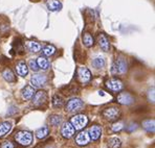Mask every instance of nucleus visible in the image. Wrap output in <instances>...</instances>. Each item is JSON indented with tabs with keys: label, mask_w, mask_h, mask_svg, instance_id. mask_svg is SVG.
<instances>
[{
	"label": "nucleus",
	"mask_w": 155,
	"mask_h": 148,
	"mask_svg": "<svg viewBox=\"0 0 155 148\" xmlns=\"http://www.w3.org/2000/svg\"><path fill=\"white\" fill-rule=\"evenodd\" d=\"M90 137L87 131H81L76 138V143L79 146H85L90 142Z\"/></svg>",
	"instance_id": "f8f14e48"
},
{
	"label": "nucleus",
	"mask_w": 155,
	"mask_h": 148,
	"mask_svg": "<svg viewBox=\"0 0 155 148\" xmlns=\"http://www.w3.org/2000/svg\"><path fill=\"white\" fill-rule=\"evenodd\" d=\"M46 6L51 12H58L62 8V3L59 0H47Z\"/></svg>",
	"instance_id": "2eb2a0df"
},
{
	"label": "nucleus",
	"mask_w": 155,
	"mask_h": 148,
	"mask_svg": "<svg viewBox=\"0 0 155 148\" xmlns=\"http://www.w3.org/2000/svg\"><path fill=\"white\" fill-rule=\"evenodd\" d=\"M97 43H99V46L101 47V49L103 51H109V49H110V42H109V39L106 37V35L100 33L97 36Z\"/></svg>",
	"instance_id": "ddd939ff"
},
{
	"label": "nucleus",
	"mask_w": 155,
	"mask_h": 148,
	"mask_svg": "<svg viewBox=\"0 0 155 148\" xmlns=\"http://www.w3.org/2000/svg\"><path fill=\"white\" fill-rule=\"evenodd\" d=\"M116 101L123 105H129L134 102V97L129 92H122L116 96Z\"/></svg>",
	"instance_id": "423d86ee"
},
{
	"label": "nucleus",
	"mask_w": 155,
	"mask_h": 148,
	"mask_svg": "<svg viewBox=\"0 0 155 148\" xmlns=\"http://www.w3.org/2000/svg\"><path fill=\"white\" fill-rule=\"evenodd\" d=\"M21 94H22L23 99L29 100V99L33 98L34 94H35V89H34V87H31V86H26V87H24L23 90L21 91Z\"/></svg>",
	"instance_id": "dca6fc26"
},
{
	"label": "nucleus",
	"mask_w": 155,
	"mask_h": 148,
	"mask_svg": "<svg viewBox=\"0 0 155 148\" xmlns=\"http://www.w3.org/2000/svg\"><path fill=\"white\" fill-rule=\"evenodd\" d=\"M28 66H29V68H31V69L33 70V71H38V70H39V67H38V65H37V62H36L35 60H31V61H29Z\"/></svg>",
	"instance_id": "7c9ffc66"
},
{
	"label": "nucleus",
	"mask_w": 155,
	"mask_h": 148,
	"mask_svg": "<svg viewBox=\"0 0 155 148\" xmlns=\"http://www.w3.org/2000/svg\"><path fill=\"white\" fill-rule=\"evenodd\" d=\"M88 122H89V120H88L87 116L84 115V114H78V115L74 116L71 118V120H70V123H71V125L74 126V128L76 131L83 129L84 127L87 126Z\"/></svg>",
	"instance_id": "f03ea898"
},
{
	"label": "nucleus",
	"mask_w": 155,
	"mask_h": 148,
	"mask_svg": "<svg viewBox=\"0 0 155 148\" xmlns=\"http://www.w3.org/2000/svg\"><path fill=\"white\" fill-rule=\"evenodd\" d=\"M154 126H155L154 119H147L145 121H143V127L146 131H150V133H154Z\"/></svg>",
	"instance_id": "4be33fe9"
},
{
	"label": "nucleus",
	"mask_w": 155,
	"mask_h": 148,
	"mask_svg": "<svg viewBox=\"0 0 155 148\" xmlns=\"http://www.w3.org/2000/svg\"><path fill=\"white\" fill-rule=\"evenodd\" d=\"M2 76L3 78L5 79L6 81L8 83H14L16 80V77H15V74L13 73V71L11 69H5L2 73Z\"/></svg>",
	"instance_id": "5701e85b"
},
{
	"label": "nucleus",
	"mask_w": 155,
	"mask_h": 148,
	"mask_svg": "<svg viewBox=\"0 0 155 148\" xmlns=\"http://www.w3.org/2000/svg\"><path fill=\"white\" fill-rule=\"evenodd\" d=\"M136 128H137V124L136 123H131L129 126H126V129L128 131H135Z\"/></svg>",
	"instance_id": "473e14b6"
},
{
	"label": "nucleus",
	"mask_w": 155,
	"mask_h": 148,
	"mask_svg": "<svg viewBox=\"0 0 155 148\" xmlns=\"http://www.w3.org/2000/svg\"><path fill=\"white\" fill-rule=\"evenodd\" d=\"M82 40H83V43L86 47H91L94 44V38L92 37L90 33H84Z\"/></svg>",
	"instance_id": "a211bd4d"
},
{
	"label": "nucleus",
	"mask_w": 155,
	"mask_h": 148,
	"mask_svg": "<svg viewBox=\"0 0 155 148\" xmlns=\"http://www.w3.org/2000/svg\"><path fill=\"white\" fill-rule=\"evenodd\" d=\"M27 48L31 52H39L41 49H42V46L40 45V43L36 42V41H29L27 42Z\"/></svg>",
	"instance_id": "412c9836"
},
{
	"label": "nucleus",
	"mask_w": 155,
	"mask_h": 148,
	"mask_svg": "<svg viewBox=\"0 0 155 148\" xmlns=\"http://www.w3.org/2000/svg\"><path fill=\"white\" fill-rule=\"evenodd\" d=\"M37 65L39 67V69H42V70H47L49 68V62L45 56H39L37 58Z\"/></svg>",
	"instance_id": "6ab92c4d"
},
{
	"label": "nucleus",
	"mask_w": 155,
	"mask_h": 148,
	"mask_svg": "<svg viewBox=\"0 0 155 148\" xmlns=\"http://www.w3.org/2000/svg\"><path fill=\"white\" fill-rule=\"evenodd\" d=\"M49 122L52 126H59V124L62 122V117L59 115H52L49 117Z\"/></svg>",
	"instance_id": "c85d7f7f"
},
{
	"label": "nucleus",
	"mask_w": 155,
	"mask_h": 148,
	"mask_svg": "<svg viewBox=\"0 0 155 148\" xmlns=\"http://www.w3.org/2000/svg\"><path fill=\"white\" fill-rule=\"evenodd\" d=\"M92 66L95 68V69H101L105 66V60L103 58H95L94 60L92 61Z\"/></svg>",
	"instance_id": "bb28decb"
},
{
	"label": "nucleus",
	"mask_w": 155,
	"mask_h": 148,
	"mask_svg": "<svg viewBox=\"0 0 155 148\" xmlns=\"http://www.w3.org/2000/svg\"><path fill=\"white\" fill-rule=\"evenodd\" d=\"M103 116L108 121H116L120 117V111L117 108H107L103 112Z\"/></svg>",
	"instance_id": "39448f33"
},
{
	"label": "nucleus",
	"mask_w": 155,
	"mask_h": 148,
	"mask_svg": "<svg viewBox=\"0 0 155 148\" xmlns=\"http://www.w3.org/2000/svg\"><path fill=\"white\" fill-rule=\"evenodd\" d=\"M83 108H84V103L81 99L72 98L66 103L65 110L68 113H78V112L82 111Z\"/></svg>",
	"instance_id": "20e7f679"
},
{
	"label": "nucleus",
	"mask_w": 155,
	"mask_h": 148,
	"mask_svg": "<svg viewBox=\"0 0 155 148\" xmlns=\"http://www.w3.org/2000/svg\"><path fill=\"white\" fill-rule=\"evenodd\" d=\"M123 128H124L123 122H115V123H113L112 126H111V131H112L113 133H118V131H120Z\"/></svg>",
	"instance_id": "c756f323"
},
{
	"label": "nucleus",
	"mask_w": 155,
	"mask_h": 148,
	"mask_svg": "<svg viewBox=\"0 0 155 148\" xmlns=\"http://www.w3.org/2000/svg\"><path fill=\"white\" fill-rule=\"evenodd\" d=\"M46 81H47L46 76H45V75H41V74L34 75L31 79V85H33V87H35V88H41V87H43L46 83Z\"/></svg>",
	"instance_id": "9b49d317"
},
{
	"label": "nucleus",
	"mask_w": 155,
	"mask_h": 148,
	"mask_svg": "<svg viewBox=\"0 0 155 148\" xmlns=\"http://www.w3.org/2000/svg\"><path fill=\"white\" fill-rule=\"evenodd\" d=\"M1 148H14V144L8 142V141H6V142H3L1 144Z\"/></svg>",
	"instance_id": "2f4dec72"
},
{
	"label": "nucleus",
	"mask_w": 155,
	"mask_h": 148,
	"mask_svg": "<svg viewBox=\"0 0 155 148\" xmlns=\"http://www.w3.org/2000/svg\"><path fill=\"white\" fill-rule=\"evenodd\" d=\"M78 78L80 79V81L83 83H88L91 79V73L90 71L85 67H81L78 69Z\"/></svg>",
	"instance_id": "1a4fd4ad"
},
{
	"label": "nucleus",
	"mask_w": 155,
	"mask_h": 148,
	"mask_svg": "<svg viewBox=\"0 0 155 148\" xmlns=\"http://www.w3.org/2000/svg\"><path fill=\"white\" fill-rule=\"evenodd\" d=\"M63 104H64V99L60 95H54L52 97V105L54 108H62Z\"/></svg>",
	"instance_id": "393cba45"
},
{
	"label": "nucleus",
	"mask_w": 155,
	"mask_h": 148,
	"mask_svg": "<svg viewBox=\"0 0 155 148\" xmlns=\"http://www.w3.org/2000/svg\"><path fill=\"white\" fill-rule=\"evenodd\" d=\"M15 139L20 145L28 146V145H31V142H33V135H31V133H29V131H21L16 134Z\"/></svg>",
	"instance_id": "7ed1b4c3"
},
{
	"label": "nucleus",
	"mask_w": 155,
	"mask_h": 148,
	"mask_svg": "<svg viewBox=\"0 0 155 148\" xmlns=\"http://www.w3.org/2000/svg\"><path fill=\"white\" fill-rule=\"evenodd\" d=\"M56 47L54 46V45H46V46L43 48L42 50V53L44 56H51L52 54H54V52H56Z\"/></svg>",
	"instance_id": "a878e982"
},
{
	"label": "nucleus",
	"mask_w": 155,
	"mask_h": 148,
	"mask_svg": "<svg viewBox=\"0 0 155 148\" xmlns=\"http://www.w3.org/2000/svg\"><path fill=\"white\" fill-rule=\"evenodd\" d=\"M105 85H106L107 89H109V90L112 91V92H120V91L124 88V85H123L122 81L116 78L109 79V80H107L106 83H105Z\"/></svg>",
	"instance_id": "6e6552de"
},
{
	"label": "nucleus",
	"mask_w": 155,
	"mask_h": 148,
	"mask_svg": "<svg viewBox=\"0 0 155 148\" xmlns=\"http://www.w3.org/2000/svg\"><path fill=\"white\" fill-rule=\"evenodd\" d=\"M48 134H49V128L47 126H43L36 131V137H37L38 139H44V138H46Z\"/></svg>",
	"instance_id": "b1692460"
},
{
	"label": "nucleus",
	"mask_w": 155,
	"mask_h": 148,
	"mask_svg": "<svg viewBox=\"0 0 155 148\" xmlns=\"http://www.w3.org/2000/svg\"><path fill=\"white\" fill-rule=\"evenodd\" d=\"M16 71L20 76H25L28 73V67L26 66V64L24 62H20L16 66Z\"/></svg>",
	"instance_id": "f3484780"
},
{
	"label": "nucleus",
	"mask_w": 155,
	"mask_h": 148,
	"mask_svg": "<svg viewBox=\"0 0 155 148\" xmlns=\"http://www.w3.org/2000/svg\"><path fill=\"white\" fill-rule=\"evenodd\" d=\"M12 129V124L10 122H2L0 123V138L4 137L6 134H8Z\"/></svg>",
	"instance_id": "aec40b11"
},
{
	"label": "nucleus",
	"mask_w": 155,
	"mask_h": 148,
	"mask_svg": "<svg viewBox=\"0 0 155 148\" xmlns=\"http://www.w3.org/2000/svg\"><path fill=\"white\" fill-rule=\"evenodd\" d=\"M120 145H122V142H120V140L117 138H111L110 140L108 141L109 148H120Z\"/></svg>",
	"instance_id": "cd10ccee"
},
{
	"label": "nucleus",
	"mask_w": 155,
	"mask_h": 148,
	"mask_svg": "<svg viewBox=\"0 0 155 148\" xmlns=\"http://www.w3.org/2000/svg\"><path fill=\"white\" fill-rule=\"evenodd\" d=\"M89 137L91 140L93 141H97L99 140L100 138H101L102 136V128L100 125H92V126L90 127L89 129Z\"/></svg>",
	"instance_id": "4468645a"
},
{
	"label": "nucleus",
	"mask_w": 155,
	"mask_h": 148,
	"mask_svg": "<svg viewBox=\"0 0 155 148\" xmlns=\"http://www.w3.org/2000/svg\"><path fill=\"white\" fill-rule=\"evenodd\" d=\"M47 101V93L45 91H38L35 92L33 96V104L36 106H41L42 104L46 103Z\"/></svg>",
	"instance_id": "0eeeda50"
},
{
	"label": "nucleus",
	"mask_w": 155,
	"mask_h": 148,
	"mask_svg": "<svg viewBox=\"0 0 155 148\" xmlns=\"http://www.w3.org/2000/svg\"><path fill=\"white\" fill-rule=\"evenodd\" d=\"M74 131H76V129L74 128L71 123L70 122H66V123L63 124L62 128H61V135L66 139H70L74 135Z\"/></svg>",
	"instance_id": "9d476101"
},
{
	"label": "nucleus",
	"mask_w": 155,
	"mask_h": 148,
	"mask_svg": "<svg viewBox=\"0 0 155 148\" xmlns=\"http://www.w3.org/2000/svg\"><path fill=\"white\" fill-rule=\"evenodd\" d=\"M128 70V64L126 60L123 58H118L113 62L112 67H111V73L113 75H120L125 74Z\"/></svg>",
	"instance_id": "f257e3e1"
}]
</instances>
